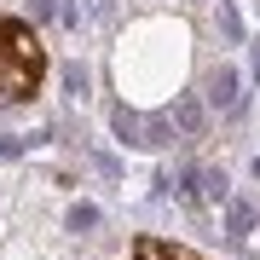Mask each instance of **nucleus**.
Here are the masks:
<instances>
[{
    "label": "nucleus",
    "instance_id": "f257e3e1",
    "mask_svg": "<svg viewBox=\"0 0 260 260\" xmlns=\"http://www.w3.org/2000/svg\"><path fill=\"white\" fill-rule=\"evenodd\" d=\"M47 81V47L23 18H0V104H23Z\"/></svg>",
    "mask_w": 260,
    "mask_h": 260
},
{
    "label": "nucleus",
    "instance_id": "f03ea898",
    "mask_svg": "<svg viewBox=\"0 0 260 260\" xmlns=\"http://www.w3.org/2000/svg\"><path fill=\"white\" fill-rule=\"evenodd\" d=\"M133 260H203V254L179 249V243H168V237H133Z\"/></svg>",
    "mask_w": 260,
    "mask_h": 260
}]
</instances>
